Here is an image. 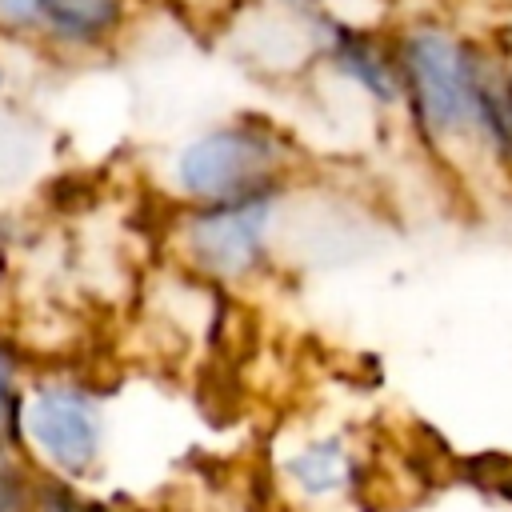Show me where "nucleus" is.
<instances>
[{"instance_id": "obj_1", "label": "nucleus", "mask_w": 512, "mask_h": 512, "mask_svg": "<svg viewBox=\"0 0 512 512\" xmlns=\"http://www.w3.org/2000/svg\"><path fill=\"white\" fill-rule=\"evenodd\" d=\"M476 72V56L440 32H412L404 40L408 92L428 132H460L468 124H480Z\"/></svg>"}, {"instance_id": "obj_2", "label": "nucleus", "mask_w": 512, "mask_h": 512, "mask_svg": "<svg viewBox=\"0 0 512 512\" xmlns=\"http://www.w3.org/2000/svg\"><path fill=\"white\" fill-rule=\"evenodd\" d=\"M24 444L56 472V480H84L100 460L96 400L72 384H44L24 400Z\"/></svg>"}, {"instance_id": "obj_3", "label": "nucleus", "mask_w": 512, "mask_h": 512, "mask_svg": "<svg viewBox=\"0 0 512 512\" xmlns=\"http://www.w3.org/2000/svg\"><path fill=\"white\" fill-rule=\"evenodd\" d=\"M276 160V148L256 128H220L200 136L180 156V184L192 196L220 200V204H248L264 200L268 168Z\"/></svg>"}, {"instance_id": "obj_4", "label": "nucleus", "mask_w": 512, "mask_h": 512, "mask_svg": "<svg viewBox=\"0 0 512 512\" xmlns=\"http://www.w3.org/2000/svg\"><path fill=\"white\" fill-rule=\"evenodd\" d=\"M268 204L248 200V204H220L208 216H196L188 228V244L196 264H204L216 276H236L260 256V236H264Z\"/></svg>"}, {"instance_id": "obj_5", "label": "nucleus", "mask_w": 512, "mask_h": 512, "mask_svg": "<svg viewBox=\"0 0 512 512\" xmlns=\"http://www.w3.org/2000/svg\"><path fill=\"white\" fill-rule=\"evenodd\" d=\"M284 468H288V476H292L308 496L336 492V488H344L348 476H352V460H348V452H344V444H340L336 436L312 440L308 448L292 452Z\"/></svg>"}, {"instance_id": "obj_6", "label": "nucleus", "mask_w": 512, "mask_h": 512, "mask_svg": "<svg viewBox=\"0 0 512 512\" xmlns=\"http://www.w3.org/2000/svg\"><path fill=\"white\" fill-rule=\"evenodd\" d=\"M40 16L64 36H100L116 24V0H40Z\"/></svg>"}, {"instance_id": "obj_7", "label": "nucleus", "mask_w": 512, "mask_h": 512, "mask_svg": "<svg viewBox=\"0 0 512 512\" xmlns=\"http://www.w3.org/2000/svg\"><path fill=\"white\" fill-rule=\"evenodd\" d=\"M336 64H340L348 76H356L364 88H372L380 100H392V96H396L392 68L384 64V56H380L364 36L340 32V40H336Z\"/></svg>"}, {"instance_id": "obj_8", "label": "nucleus", "mask_w": 512, "mask_h": 512, "mask_svg": "<svg viewBox=\"0 0 512 512\" xmlns=\"http://www.w3.org/2000/svg\"><path fill=\"white\" fill-rule=\"evenodd\" d=\"M476 112H480V124L492 132V140L512 152V84H496L484 68L476 72Z\"/></svg>"}, {"instance_id": "obj_9", "label": "nucleus", "mask_w": 512, "mask_h": 512, "mask_svg": "<svg viewBox=\"0 0 512 512\" xmlns=\"http://www.w3.org/2000/svg\"><path fill=\"white\" fill-rule=\"evenodd\" d=\"M0 512H40V480H32L12 448H0Z\"/></svg>"}, {"instance_id": "obj_10", "label": "nucleus", "mask_w": 512, "mask_h": 512, "mask_svg": "<svg viewBox=\"0 0 512 512\" xmlns=\"http://www.w3.org/2000/svg\"><path fill=\"white\" fill-rule=\"evenodd\" d=\"M24 440V400L16 388V360L0 344V448H16Z\"/></svg>"}, {"instance_id": "obj_11", "label": "nucleus", "mask_w": 512, "mask_h": 512, "mask_svg": "<svg viewBox=\"0 0 512 512\" xmlns=\"http://www.w3.org/2000/svg\"><path fill=\"white\" fill-rule=\"evenodd\" d=\"M40 512H92V508L76 500L68 480H44L40 484Z\"/></svg>"}, {"instance_id": "obj_12", "label": "nucleus", "mask_w": 512, "mask_h": 512, "mask_svg": "<svg viewBox=\"0 0 512 512\" xmlns=\"http://www.w3.org/2000/svg\"><path fill=\"white\" fill-rule=\"evenodd\" d=\"M0 12L12 20H32L40 12V0H0Z\"/></svg>"}, {"instance_id": "obj_13", "label": "nucleus", "mask_w": 512, "mask_h": 512, "mask_svg": "<svg viewBox=\"0 0 512 512\" xmlns=\"http://www.w3.org/2000/svg\"><path fill=\"white\" fill-rule=\"evenodd\" d=\"M288 4H308V0H288Z\"/></svg>"}]
</instances>
